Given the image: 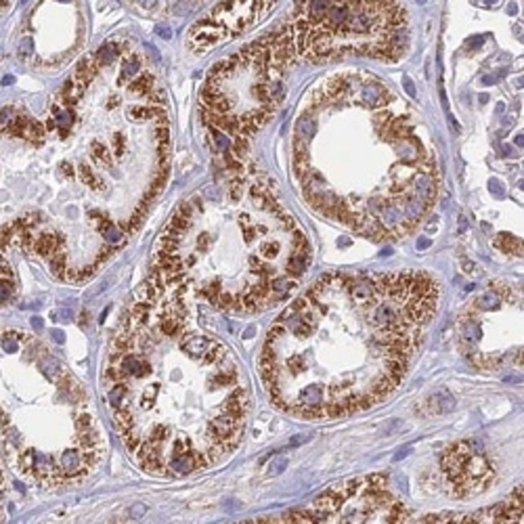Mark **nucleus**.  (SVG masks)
Segmentation results:
<instances>
[{"label":"nucleus","mask_w":524,"mask_h":524,"mask_svg":"<svg viewBox=\"0 0 524 524\" xmlns=\"http://www.w3.org/2000/svg\"><path fill=\"white\" fill-rule=\"evenodd\" d=\"M256 44L277 71L344 55L396 61L407 49V9L400 0H298L291 19Z\"/></svg>","instance_id":"7ed1b4c3"},{"label":"nucleus","mask_w":524,"mask_h":524,"mask_svg":"<svg viewBox=\"0 0 524 524\" xmlns=\"http://www.w3.org/2000/svg\"><path fill=\"white\" fill-rule=\"evenodd\" d=\"M51 335H53V340H55L57 344H63V333H61V331H57V329H55Z\"/></svg>","instance_id":"f8f14e48"},{"label":"nucleus","mask_w":524,"mask_h":524,"mask_svg":"<svg viewBox=\"0 0 524 524\" xmlns=\"http://www.w3.org/2000/svg\"><path fill=\"white\" fill-rule=\"evenodd\" d=\"M438 298L424 271L323 277L267 333L260 378L273 405L308 420L373 407L403 382Z\"/></svg>","instance_id":"f257e3e1"},{"label":"nucleus","mask_w":524,"mask_h":524,"mask_svg":"<svg viewBox=\"0 0 524 524\" xmlns=\"http://www.w3.org/2000/svg\"><path fill=\"white\" fill-rule=\"evenodd\" d=\"M440 468L444 482L455 497L476 495L493 480L486 453L476 440H461L449 446L440 459Z\"/></svg>","instance_id":"39448f33"},{"label":"nucleus","mask_w":524,"mask_h":524,"mask_svg":"<svg viewBox=\"0 0 524 524\" xmlns=\"http://www.w3.org/2000/svg\"><path fill=\"white\" fill-rule=\"evenodd\" d=\"M3 348H5V352H17V348H19L17 338H15L13 333L5 335V338H3Z\"/></svg>","instance_id":"6e6552de"},{"label":"nucleus","mask_w":524,"mask_h":524,"mask_svg":"<svg viewBox=\"0 0 524 524\" xmlns=\"http://www.w3.org/2000/svg\"><path fill=\"white\" fill-rule=\"evenodd\" d=\"M156 32H158L162 38H166V40H170V38H172L170 27H166V25H158V27H156Z\"/></svg>","instance_id":"9d476101"},{"label":"nucleus","mask_w":524,"mask_h":524,"mask_svg":"<svg viewBox=\"0 0 524 524\" xmlns=\"http://www.w3.org/2000/svg\"><path fill=\"white\" fill-rule=\"evenodd\" d=\"M59 3H69V0H59Z\"/></svg>","instance_id":"4468645a"},{"label":"nucleus","mask_w":524,"mask_h":524,"mask_svg":"<svg viewBox=\"0 0 524 524\" xmlns=\"http://www.w3.org/2000/svg\"><path fill=\"white\" fill-rule=\"evenodd\" d=\"M306 101L291 170L308 206L365 237H405L438 193L434 151L411 107L365 71L329 76Z\"/></svg>","instance_id":"f03ea898"},{"label":"nucleus","mask_w":524,"mask_h":524,"mask_svg":"<svg viewBox=\"0 0 524 524\" xmlns=\"http://www.w3.org/2000/svg\"><path fill=\"white\" fill-rule=\"evenodd\" d=\"M13 289H15L13 279H3V277H0V302H5V300L11 298V296H13Z\"/></svg>","instance_id":"0eeeda50"},{"label":"nucleus","mask_w":524,"mask_h":524,"mask_svg":"<svg viewBox=\"0 0 524 524\" xmlns=\"http://www.w3.org/2000/svg\"><path fill=\"white\" fill-rule=\"evenodd\" d=\"M42 325H44V323H42V319H40V317H32V327H34L36 331H40V329H42Z\"/></svg>","instance_id":"9b49d317"},{"label":"nucleus","mask_w":524,"mask_h":524,"mask_svg":"<svg viewBox=\"0 0 524 524\" xmlns=\"http://www.w3.org/2000/svg\"><path fill=\"white\" fill-rule=\"evenodd\" d=\"M3 84H5V86H9V84H13V76H7V78H5V80H3Z\"/></svg>","instance_id":"ddd939ff"},{"label":"nucleus","mask_w":524,"mask_h":524,"mask_svg":"<svg viewBox=\"0 0 524 524\" xmlns=\"http://www.w3.org/2000/svg\"><path fill=\"white\" fill-rule=\"evenodd\" d=\"M277 0H227V3L218 5L210 15V19L216 23L224 36H233L241 29L254 25L260 21L267 13L273 11Z\"/></svg>","instance_id":"423d86ee"},{"label":"nucleus","mask_w":524,"mask_h":524,"mask_svg":"<svg viewBox=\"0 0 524 524\" xmlns=\"http://www.w3.org/2000/svg\"><path fill=\"white\" fill-rule=\"evenodd\" d=\"M32 51H34L32 38H23V40H21V46H19V55H21V57H27V55H32Z\"/></svg>","instance_id":"1a4fd4ad"},{"label":"nucleus","mask_w":524,"mask_h":524,"mask_svg":"<svg viewBox=\"0 0 524 524\" xmlns=\"http://www.w3.org/2000/svg\"><path fill=\"white\" fill-rule=\"evenodd\" d=\"M407 512L386 489V476L331 486L311 510L283 514L277 522H403Z\"/></svg>","instance_id":"20e7f679"}]
</instances>
